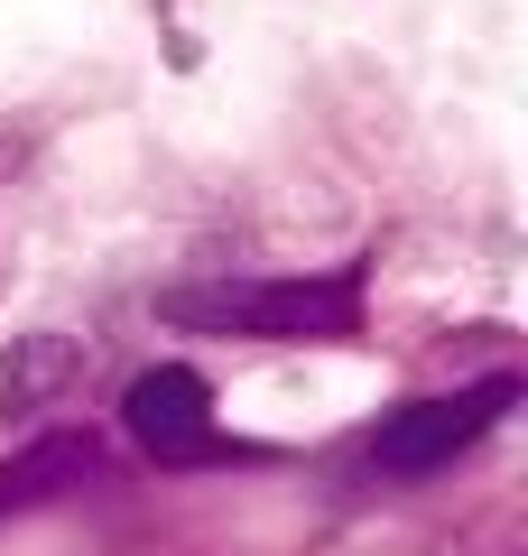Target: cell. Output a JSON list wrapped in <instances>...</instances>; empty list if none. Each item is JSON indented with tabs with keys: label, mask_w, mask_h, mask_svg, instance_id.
I'll list each match as a JSON object with an SVG mask.
<instances>
[{
	"label": "cell",
	"mask_w": 528,
	"mask_h": 556,
	"mask_svg": "<svg viewBox=\"0 0 528 556\" xmlns=\"http://www.w3.org/2000/svg\"><path fill=\"white\" fill-rule=\"evenodd\" d=\"M158 316L241 343H352L362 334V260L325 278H186L158 298Z\"/></svg>",
	"instance_id": "6da1fadb"
},
{
	"label": "cell",
	"mask_w": 528,
	"mask_h": 556,
	"mask_svg": "<svg viewBox=\"0 0 528 556\" xmlns=\"http://www.w3.org/2000/svg\"><path fill=\"white\" fill-rule=\"evenodd\" d=\"M510 399H519V371H491V380H464V390H436V399H408V408H390L372 427V464L390 482H427L445 473L464 445H482L491 427L510 417Z\"/></svg>",
	"instance_id": "7a4b0ae2"
},
{
	"label": "cell",
	"mask_w": 528,
	"mask_h": 556,
	"mask_svg": "<svg viewBox=\"0 0 528 556\" xmlns=\"http://www.w3.org/2000/svg\"><path fill=\"white\" fill-rule=\"evenodd\" d=\"M121 427H130V445L149 464H214V455H232V437L214 427V390H204V371H186V362L139 371L130 399H121Z\"/></svg>",
	"instance_id": "3957f363"
},
{
	"label": "cell",
	"mask_w": 528,
	"mask_h": 556,
	"mask_svg": "<svg viewBox=\"0 0 528 556\" xmlns=\"http://www.w3.org/2000/svg\"><path fill=\"white\" fill-rule=\"evenodd\" d=\"M93 371V343L84 334H56V325H38V334H20L10 353H0V417H38L56 408L75 380Z\"/></svg>",
	"instance_id": "277c9868"
},
{
	"label": "cell",
	"mask_w": 528,
	"mask_h": 556,
	"mask_svg": "<svg viewBox=\"0 0 528 556\" xmlns=\"http://www.w3.org/2000/svg\"><path fill=\"white\" fill-rule=\"evenodd\" d=\"M84 473H93V437H84V427H56V437H38L28 455H10V464H0V510L56 501V492H75Z\"/></svg>",
	"instance_id": "5b68a950"
}]
</instances>
